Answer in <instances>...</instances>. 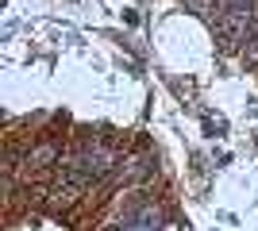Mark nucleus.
Returning a JSON list of instances; mask_svg holds the SVG:
<instances>
[{"label": "nucleus", "instance_id": "3", "mask_svg": "<svg viewBox=\"0 0 258 231\" xmlns=\"http://www.w3.org/2000/svg\"><path fill=\"white\" fill-rule=\"evenodd\" d=\"M235 8H254V0H220V12H235Z\"/></svg>", "mask_w": 258, "mask_h": 231}, {"label": "nucleus", "instance_id": "1", "mask_svg": "<svg viewBox=\"0 0 258 231\" xmlns=\"http://www.w3.org/2000/svg\"><path fill=\"white\" fill-rule=\"evenodd\" d=\"M158 227H162L158 208L147 204V200H139V204H131V208L123 212L112 227H104V231H158Z\"/></svg>", "mask_w": 258, "mask_h": 231}, {"label": "nucleus", "instance_id": "2", "mask_svg": "<svg viewBox=\"0 0 258 231\" xmlns=\"http://www.w3.org/2000/svg\"><path fill=\"white\" fill-rule=\"evenodd\" d=\"M58 158V146L54 143H43V146H35L31 154H27V162H35V166H46V162H54Z\"/></svg>", "mask_w": 258, "mask_h": 231}]
</instances>
